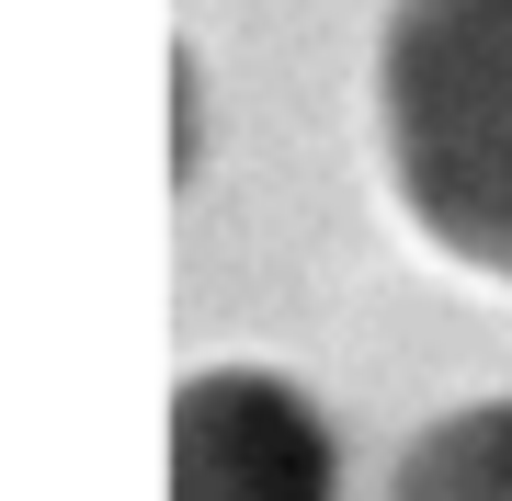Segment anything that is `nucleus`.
<instances>
[{
  "mask_svg": "<svg viewBox=\"0 0 512 501\" xmlns=\"http://www.w3.org/2000/svg\"><path fill=\"white\" fill-rule=\"evenodd\" d=\"M376 149L421 240L512 285V0H387Z\"/></svg>",
  "mask_w": 512,
  "mask_h": 501,
  "instance_id": "1",
  "label": "nucleus"
},
{
  "mask_svg": "<svg viewBox=\"0 0 512 501\" xmlns=\"http://www.w3.org/2000/svg\"><path fill=\"white\" fill-rule=\"evenodd\" d=\"M171 501H342L330 410L274 365H194L171 388Z\"/></svg>",
  "mask_w": 512,
  "mask_h": 501,
  "instance_id": "2",
  "label": "nucleus"
},
{
  "mask_svg": "<svg viewBox=\"0 0 512 501\" xmlns=\"http://www.w3.org/2000/svg\"><path fill=\"white\" fill-rule=\"evenodd\" d=\"M387 501H512V399H467L421 422L387 467Z\"/></svg>",
  "mask_w": 512,
  "mask_h": 501,
  "instance_id": "3",
  "label": "nucleus"
}]
</instances>
